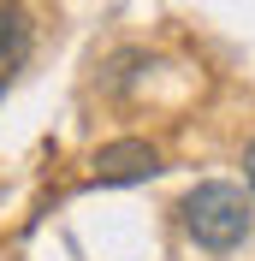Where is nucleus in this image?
I'll return each mask as SVG.
<instances>
[{
	"label": "nucleus",
	"mask_w": 255,
	"mask_h": 261,
	"mask_svg": "<svg viewBox=\"0 0 255 261\" xmlns=\"http://www.w3.org/2000/svg\"><path fill=\"white\" fill-rule=\"evenodd\" d=\"M243 178H249V190H255V143L243 148Z\"/></svg>",
	"instance_id": "obj_4"
},
{
	"label": "nucleus",
	"mask_w": 255,
	"mask_h": 261,
	"mask_svg": "<svg viewBox=\"0 0 255 261\" xmlns=\"http://www.w3.org/2000/svg\"><path fill=\"white\" fill-rule=\"evenodd\" d=\"M160 172V148L143 143V137H119L95 154V178L101 184H143Z\"/></svg>",
	"instance_id": "obj_2"
},
{
	"label": "nucleus",
	"mask_w": 255,
	"mask_h": 261,
	"mask_svg": "<svg viewBox=\"0 0 255 261\" xmlns=\"http://www.w3.org/2000/svg\"><path fill=\"white\" fill-rule=\"evenodd\" d=\"M178 214H184V231H190L202 249H214V255H225V249H238L243 238H249V196L238 190V184H196L184 202H178Z\"/></svg>",
	"instance_id": "obj_1"
},
{
	"label": "nucleus",
	"mask_w": 255,
	"mask_h": 261,
	"mask_svg": "<svg viewBox=\"0 0 255 261\" xmlns=\"http://www.w3.org/2000/svg\"><path fill=\"white\" fill-rule=\"evenodd\" d=\"M0 89H6V83H0Z\"/></svg>",
	"instance_id": "obj_5"
},
{
	"label": "nucleus",
	"mask_w": 255,
	"mask_h": 261,
	"mask_svg": "<svg viewBox=\"0 0 255 261\" xmlns=\"http://www.w3.org/2000/svg\"><path fill=\"white\" fill-rule=\"evenodd\" d=\"M30 42H36V30H30V12L18 6V0H0V83L12 77L18 65L30 60Z\"/></svg>",
	"instance_id": "obj_3"
}]
</instances>
